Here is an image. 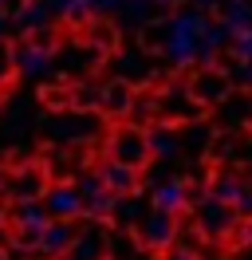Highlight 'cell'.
Masks as SVG:
<instances>
[{"mask_svg":"<svg viewBox=\"0 0 252 260\" xmlns=\"http://www.w3.org/2000/svg\"><path fill=\"white\" fill-rule=\"evenodd\" d=\"M205 16H197V12H181V16L170 20V28L162 32V48H166V55H170V63L185 67L197 51H201V40H205Z\"/></svg>","mask_w":252,"mask_h":260,"instance_id":"1","label":"cell"},{"mask_svg":"<svg viewBox=\"0 0 252 260\" xmlns=\"http://www.w3.org/2000/svg\"><path fill=\"white\" fill-rule=\"evenodd\" d=\"M146 158H150V138H146L142 130L126 126V130H118V134L110 138V162L138 170V166L146 162Z\"/></svg>","mask_w":252,"mask_h":260,"instance_id":"2","label":"cell"},{"mask_svg":"<svg viewBox=\"0 0 252 260\" xmlns=\"http://www.w3.org/2000/svg\"><path fill=\"white\" fill-rule=\"evenodd\" d=\"M233 221H236V213L229 209V201H217V197L201 201V209H197V225H201L205 237H225L233 229Z\"/></svg>","mask_w":252,"mask_h":260,"instance_id":"3","label":"cell"},{"mask_svg":"<svg viewBox=\"0 0 252 260\" xmlns=\"http://www.w3.org/2000/svg\"><path fill=\"white\" fill-rule=\"evenodd\" d=\"M158 114H162V118H197V114H201V103L189 95V87H170L166 95L158 99Z\"/></svg>","mask_w":252,"mask_h":260,"instance_id":"4","label":"cell"},{"mask_svg":"<svg viewBox=\"0 0 252 260\" xmlns=\"http://www.w3.org/2000/svg\"><path fill=\"white\" fill-rule=\"evenodd\" d=\"M12 55H16V71H24V75H40V71H47V67H51V48H47V44H40V40L24 44V48L12 51Z\"/></svg>","mask_w":252,"mask_h":260,"instance_id":"5","label":"cell"},{"mask_svg":"<svg viewBox=\"0 0 252 260\" xmlns=\"http://www.w3.org/2000/svg\"><path fill=\"white\" fill-rule=\"evenodd\" d=\"M225 91H229V83H225L220 71H201V75H193V83H189V95L197 99L201 107L205 103H220Z\"/></svg>","mask_w":252,"mask_h":260,"instance_id":"6","label":"cell"},{"mask_svg":"<svg viewBox=\"0 0 252 260\" xmlns=\"http://www.w3.org/2000/svg\"><path fill=\"white\" fill-rule=\"evenodd\" d=\"M44 209L51 213V217H71V213H79V209H83V197H79V189H75V185H55V189L47 193Z\"/></svg>","mask_w":252,"mask_h":260,"instance_id":"7","label":"cell"},{"mask_svg":"<svg viewBox=\"0 0 252 260\" xmlns=\"http://www.w3.org/2000/svg\"><path fill=\"white\" fill-rule=\"evenodd\" d=\"M142 237H146V244H170L173 241V217L162 213V209H154L146 221H142Z\"/></svg>","mask_w":252,"mask_h":260,"instance_id":"8","label":"cell"},{"mask_svg":"<svg viewBox=\"0 0 252 260\" xmlns=\"http://www.w3.org/2000/svg\"><path fill=\"white\" fill-rule=\"evenodd\" d=\"M99 181L107 185L110 193H126V189L134 185V170H130V166H118V162H107L103 174H99Z\"/></svg>","mask_w":252,"mask_h":260,"instance_id":"9","label":"cell"},{"mask_svg":"<svg viewBox=\"0 0 252 260\" xmlns=\"http://www.w3.org/2000/svg\"><path fill=\"white\" fill-rule=\"evenodd\" d=\"M130 103H134V91H130L122 79L110 83L107 91H103V107H107L110 114H126V111H130Z\"/></svg>","mask_w":252,"mask_h":260,"instance_id":"10","label":"cell"},{"mask_svg":"<svg viewBox=\"0 0 252 260\" xmlns=\"http://www.w3.org/2000/svg\"><path fill=\"white\" fill-rule=\"evenodd\" d=\"M71 260H103V233L94 229V233H83L75 244V252H71Z\"/></svg>","mask_w":252,"mask_h":260,"instance_id":"11","label":"cell"},{"mask_svg":"<svg viewBox=\"0 0 252 260\" xmlns=\"http://www.w3.org/2000/svg\"><path fill=\"white\" fill-rule=\"evenodd\" d=\"M181 201H185V185H181V181H166V185L158 189V209L162 213H173Z\"/></svg>","mask_w":252,"mask_h":260,"instance_id":"12","label":"cell"},{"mask_svg":"<svg viewBox=\"0 0 252 260\" xmlns=\"http://www.w3.org/2000/svg\"><path fill=\"white\" fill-rule=\"evenodd\" d=\"M71 244V229L67 225H47L44 229V252H59Z\"/></svg>","mask_w":252,"mask_h":260,"instance_id":"13","label":"cell"},{"mask_svg":"<svg viewBox=\"0 0 252 260\" xmlns=\"http://www.w3.org/2000/svg\"><path fill=\"white\" fill-rule=\"evenodd\" d=\"M142 71H146V67H142L138 55H122V59H118V75H122V83L126 79H142Z\"/></svg>","mask_w":252,"mask_h":260,"instance_id":"14","label":"cell"},{"mask_svg":"<svg viewBox=\"0 0 252 260\" xmlns=\"http://www.w3.org/2000/svg\"><path fill=\"white\" fill-rule=\"evenodd\" d=\"M154 138H150V150H162V154H170L173 146H177V138H173L170 130H150Z\"/></svg>","mask_w":252,"mask_h":260,"instance_id":"15","label":"cell"},{"mask_svg":"<svg viewBox=\"0 0 252 260\" xmlns=\"http://www.w3.org/2000/svg\"><path fill=\"white\" fill-rule=\"evenodd\" d=\"M12 71H16V55H12V48H8L4 40H0V83L8 79Z\"/></svg>","mask_w":252,"mask_h":260,"instance_id":"16","label":"cell"},{"mask_svg":"<svg viewBox=\"0 0 252 260\" xmlns=\"http://www.w3.org/2000/svg\"><path fill=\"white\" fill-rule=\"evenodd\" d=\"M16 193H20V197H28V193H40V178H36V174H24V178L16 181Z\"/></svg>","mask_w":252,"mask_h":260,"instance_id":"17","label":"cell"},{"mask_svg":"<svg viewBox=\"0 0 252 260\" xmlns=\"http://www.w3.org/2000/svg\"><path fill=\"white\" fill-rule=\"evenodd\" d=\"M240 260H252V237L244 244H240Z\"/></svg>","mask_w":252,"mask_h":260,"instance_id":"18","label":"cell"},{"mask_svg":"<svg viewBox=\"0 0 252 260\" xmlns=\"http://www.w3.org/2000/svg\"><path fill=\"white\" fill-rule=\"evenodd\" d=\"M170 260H185V256H170Z\"/></svg>","mask_w":252,"mask_h":260,"instance_id":"19","label":"cell"},{"mask_svg":"<svg viewBox=\"0 0 252 260\" xmlns=\"http://www.w3.org/2000/svg\"><path fill=\"white\" fill-rule=\"evenodd\" d=\"M0 4H8V0H0Z\"/></svg>","mask_w":252,"mask_h":260,"instance_id":"20","label":"cell"}]
</instances>
